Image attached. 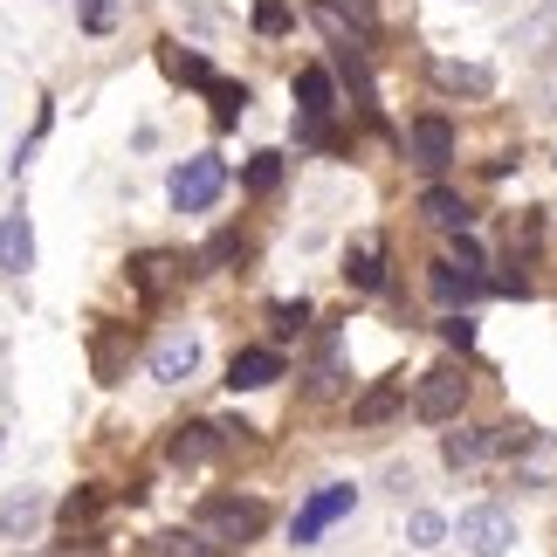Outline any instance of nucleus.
<instances>
[{
	"label": "nucleus",
	"mask_w": 557,
	"mask_h": 557,
	"mask_svg": "<svg viewBox=\"0 0 557 557\" xmlns=\"http://www.w3.org/2000/svg\"><path fill=\"white\" fill-rule=\"evenodd\" d=\"M193 523H200L213 544L234 550V544H255V537L269 530V503H262V496H207Z\"/></svg>",
	"instance_id": "f257e3e1"
},
{
	"label": "nucleus",
	"mask_w": 557,
	"mask_h": 557,
	"mask_svg": "<svg viewBox=\"0 0 557 557\" xmlns=\"http://www.w3.org/2000/svg\"><path fill=\"white\" fill-rule=\"evenodd\" d=\"M221 193H227V159H221V152H193V159L173 165V180H165V200H173V213H207Z\"/></svg>",
	"instance_id": "f03ea898"
},
{
	"label": "nucleus",
	"mask_w": 557,
	"mask_h": 557,
	"mask_svg": "<svg viewBox=\"0 0 557 557\" xmlns=\"http://www.w3.org/2000/svg\"><path fill=\"white\" fill-rule=\"evenodd\" d=\"M455 544L468 557H509L517 550V517H509L503 503H475V509L455 517Z\"/></svg>",
	"instance_id": "7ed1b4c3"
},
{
	"label": "nucleus",
	"mask_w": 557,
	"mask_h": 557,
	"mask_svg": "<svg viewBox=\"0 0 557 557\" xmlns=\"http://www.w3.org/2000/svg\"><path fill=\"white\" fill-rule=\"evenodd\" d=\"M468 366H434V372H420L413 379V413L426 426H447V420H461V406H468Z\"/></svg>",
	"instance_id": "20e7f679"
},
{
	"label": "nucleus",
	"mask_w": 557,
	"mask_h": 557,
	"mask_svg": "<svg viewBox=\"0 0 557 557\" xmlns=\"http://www.w3.org/2000/svg\"><path fill=\"white\" fill-rule=\"evenodd\" d=\"M358 509V488L351 482H324V488H310L304 496V509L289 517V544H317L324 530H337Z\"/></svg>",
	"instance_id": "39448f33"
},
{
	"label": "nucleus",
	"mask_w": 557,
	"mask_h": 557,
	"mask_svg": "<svg viewBox=\"0 0 557 557\" xmlns=\"http://www.w3.org/2000/svg\"><path fill=\"white\" fill-rule=\"evenodd\" d=\"M124 269H132V289L145 296V304H159V296H173L200 262H186V255H173V248H145V255H132Z\"/></svg>",
	"instance_id": "423d86ee"
},
{
	"label": "nucleus",
	"mask_w": 557,
	"mask_h": 557,
	"mask_svg": "<svg viewBox=\"0 0 557 557\" xmlns=\"http://www.w3.org/2000/svg\"><path fill=\"white\" fill-rule=\"evenodd\" d=\"M406 152H413L420 173H447V165H455V124H447L441 111L413 117V132H406Z\"/></svg>",
	"instance_id": "0eeeda50"
},
{
	"label": "nucleus",
	"mask_w": 557,
	"mask_h": 557,
	"mask_svg": "<svg viewBox=\"0 0 557 557\" xmlns=\"http://www.w3.org/2000/svg\"><path fill=\"white\" fill-rule=\"evenodd\" d=\"M426 289H434V304H441V310H468V304H482V296H488L482 269L455 262V255H447V262H434V269H426Z\"/></svg>",
	"instance_id": "6e6552de"
},
{
	"label": "nucleus",
	"mask_w": 557,
	"mask_h": 557,
	"mask_svg": "<svg viewBox=\"0 0 557 557\" xmlns=\"http://www.w3.org/2000/svg\"><path fill=\"white\" fill-rule=\"evenodd\" d=\"M221 447H227L221 420H186V426H173V441H165V461L173 468H207Z\"/></svg>",
	"instance_id": "1a4fd4ad"
},
{
	"label": "nucleus",
	"mask_w": 557,
	"mask_h": 557,
	"mask_svg": "<svg viewBox=\"0 0 557 557\" xmlns=\"http://www.w3.org/2000/svg\"><path fill=\"white\" fill-rule=\"evenodd\" d=\"M289 90H296V117H304V124H331V111H337V83H331L324 62H304Z\"/></svg>",
	"instance_id": "9d476101"
},
{
	"label": "nucleus",
	"mask_w": 557,
	"mask_h": 557,
	"mask_svg": "<svg viewBox=\"0 0 557 557\" xmlns=\"http://www.w3.org/2000/svg\"><path fill=\"white\" fill-rule=\"evenodd\" d=\"M200 337H193V331H173V337H159V345H152V379L159 385H186L193 372H200Z\"/></svg>",
	"instance_id": "9b49d317"
},
{
	"label": "nucleus",
	"mask_w": 557,
	"mask_h": 557,
	"mask_svg": "<svg viewBox=\"0 0 557 557\" xmlns=\"http://www.w3.org/2000/svg\"><path fill=\"white\" fill-rule=\"evenodd\" d=\"M345 283L358 296H379L385 289V234H358V242L345 248Z\"/></svg>",
	"instance_id": "f8f14e48"
},
{
	"label": "nucleus",
	"mask_w": 557,
	"mask_h": 557,
	"mask_svg": "<svg viewBox=\"0 0 557 557\" xmlns=\"http://www.w3.org/2000/svg\"><path fill=\"white\" fill-rule=\"evenodd\" d=\"M289 366H283V351L275 345H248V351H234V366H227V385L234 393H262V385H275Z\"/></svg>",
	"instance_id": "ddd939ff"
},
{
	"label": "nucleus",
	"mask_w": 557,
	"mask_h": 557,
	"mask_svg": "<svg viewBox=\"0 0 557 557\" xmlns=\"http://www.w3.org/2000/svg\"><path fill=\"white\" fill-rule=\"evenodd\" d=\"M28 262H35V227H28V213H21V207H8V213H0V269L28 275Z\"/></svg>",
	"instance_id": "4468645a"
},
{
	"label": "nucleus",
	"mask_w": 557,
	"mask_h": 557,
	"mask_svg": "<svg viewBox=\"0 0 557 557\" xmlns=\"http://www.w3.org/2000/svg\"><path fill=\"white\" fill-rule=\"evenodd\" d=\"M488 455H496V426H461V434L441 441V461L447 468H482Z\"/></svg>",
	"instance_id": "2eb2a0df"
},
{
	"label": "nucleus",
	"mask_w": 557,
	"mask_h": 557,
	"mask_svg": "<svg viewBox=\"0 0 557 557\" xmlns=\"http://www.w3.org/2000/svg\"><path fill=\"white\" fill-rule=\"evenodd\" d=\"M420 213H426L434 227H447V234H468V221H475V213H468V200H461V193H447V186H426V193H420Z\"/></svg>",
	"instance_id": "dca6fc26"
},
{
	"label": "nucleus",
	"mask_w": 557,
	"mask_h": 557,
	"mask_svg": "<svg viewBox=\"0 0 557 557\" xmlns=\"http://www.w3.org/2000/svg\"><path fill=\"white\" fill-rule=\"evenodd\" d=\"M399 399H406V379H385V385H372V393L351 406V426H385V420L399 413Z\"/></svg>",
	"instance_id": "f3484780"
},
{
	"label": "nucleus",
	"mask_w": 557,
	"mask_h": 557,
	"mask_svg": "<svg viewBox=\"0 0 557 557\" xmlns=\"http://www.w3.org/2000/svg\"><path fill=\"white\" fill-rule=\"evenodd\" d=\"M152 557H227V544H213L200 523L193 530H165V537L152 544Z\"/></svg>",
	"instance_id": "a211bd4d"
},
{
	"label": "nucleus",
	"mask_w": 557,
	"mask_h": 557,
	"mask_svg": "<svg viewBox=\"0 0 557 557\" xmlns=\"http://www.w3.org/2000/svg\"><path fill=\"white\" fill-rule=\"evenodd\" d=\"M434 83H441V90H468V97L496 90V76H488L482 62H434Z\"/></svg>",
	"instance_id": "6ab92c4d"
},
{
	"label": "nucleus",
	"mask_w": 557,
	"mask_h": 557,
	"mask_svg": "<svg viewBox=\"0 0 557 557\" xmlns=\"http://www.w3.org/2000/svg\"><path fill=\"white\" fill-rule=\"evenodd\" d=\"M35 523H41V496H35V488H21V496L0 503V530H8V537H28Z\"/></svg>",
	"instance_id": "aec40b11"
},
{
	"label": "nucleus",
	"mask_w": 557,
	"mask_h": 557,
	"mask_svg": "<svg viewBox=\"0 0 557 557\" xmlns=\"http://www.w3.org/2000/svg\"><path fill=\"white\" fill-rule=\"evenodd\" d=\"M159 62H165V70H173L180 83H193V90H207V83H213L207 55H180V41H159Z\"/></svg>",
	"instance_id": "412c9836"
},
{
	"label": "nucleus",
	"mask_w": 557,
	"mask_h": 557,
	"mask_svg": "<svg viewBox=\"0 0 557 557\" xmlns=\"http://www.w3.org/2000/svg\"><path fill=\"white\" fill-rule=\"evenodd\" d=\"M207 97H213V124H242V111H248V83H221V76H213Z\"/></svg>",
	"instance_id": "4be33fe9"
},
{
	"label": "nucleus",
	"mask_w": 557,
	"mask_h": 557,
	"mask_svg": "<svg viewBox=\"0 0 557 557\" xmlns=\"http://www.w3.org/2000/svg\"><path fill=\"white\" fill-rule=\"evenodd\" d=\"M242 186L248 193H275V186H283V152H255L248 173H242Z\"/></svg>",
	"instance_id": "5701e85b"
},
{
	"label": "nucleus",
	"mask_w": 557,
	"mask_h": 557,
	"mask_svg": "<svg viewBox=\"0 0 557 557\" xmlns=\"http://www.w3.org/2000/svg\"><path fill=\"white\" fill-rule=\"evenodd\" d=\"M434 331H441V345H447V351H461V358L475 351V317H468V310H447Z\"/></svg>",
	"instance_id": "b1692460"
},
{
	"label": "nucleus",
	"mask_w": 557,
	"mask_h": 557,
	"mask_svg": "<svg viewBox=\"0 0 557 557\" xmlns=\"http://www.w3.org/2000/svg\"><path fill=\"white\" fill-rule=\"evenodd\" d=\"M447 530H455V523H447L441 509H413V517H406V537H413L420 550H434V544L447 537Z\"/></svg>",
	"instance_id": "393cba45"
},
{
	"label": "nucleus",
	"mask_w": 557,
	"mask_h": 557,
	"mask_svg": "<svg viewBox=\"0 0 557 557\" xmlns=\"http://www.w3.org/2000/svg\"><path fill=\"white\" fill-rule=\"evenodd\" d=\"M234 255H242V227H221L200 255H193V262H200V269H221V262H234Z\"/></svg>",
	"instance_id": "a878e982"
},
{
	"label": "nucleus",
	"mask_w": 557,
	"mask_h": 557,
	"mask_svg": "<svg viewBox=\"0 0 557 557\" xmlns=\"http://www.w3.org/2000/svg\"><path fill=\"white\" fill-rule=\"evenodd\" d=\"M97 488H76V496H62V509H55V517H62V530H76V523H90L97 517Z\"/></svg>",
	"instance_id": "bb28decb"
},
{
	"label": "nucleus",
	"mask_w": 557,
	"mask_h": 557,
	"mask_svg": "<svg viewBox=\"0 0 557 557\" xmlns=\"http://www.w3.org/2000/svg\"><path fill=\"white\" fill-rule=\"evenodd\" d=\"M289 28H296V14L283 8V0H262V8H255V35L275 41V35H289Z\"/></svg>",
	"instance_id": "cd10ccee"
},
{
	"label": "nucleus",
	"mask_w": 557,
	"mask_h": 557,
	"mask_svg": "<svg viewBox=\"0 0 557 557\" xmlns=\"http://www.w3.org/2000/svg\"><path fill=\"white\" fill-rule=\"evenodd\" d=\"M269 324H275V337H296V331L310 324V304H304V296H296V304H275V310H269Z\"/></svg>",
	"instance_id": "c85d7f7f"
},
{
	"label": "nucleus",
	"mask_w": 557,
	"mask_h": 557,
	"mask_svg": "<svg viewBox=\"0 0 557 557\" xmlns=\"http://www.w3.org/2000/svg\"><path fill=\"white\" fill-rule=\"evenodd\" d=\"M111 21H117V0H83V28L90 35H103Z\"/></svg>",
	"instance_id": "c756f323"
}]
</instances>
